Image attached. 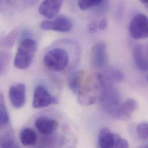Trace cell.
<instances>
[{
    "mask_svg": "<svg viewBox=\"0 0 148 148\" xmlns=\"http://www.w3.org/2000/svg\"><path fill=\"white\" fill-rule=\"evenodd\" d=\"M99 145L103 148H127L128 142L118 134L112 133L107 127L102 128L98 136Z\"/></svg>",
    "mask_w": 148,
    "mask_h": 148,
    "instance_id": "obj_3",
    "label": "cell"
},
{
    "mask_svg": "<svg viewBox=\"0 0 148 148\" xmlns=\"http://www.w3.org/2000/svg\"><path fill=\"white\" fill-rule=\"evenodd\" d=\"M137 133L139 137L144 140H147L148 138V125L147 123H142L138 125Z\"/></svg>",
    "mask_w": 148,
    "mask_h": 148,
    "instance_id": "obj_20",
    "label": "cell"
},
{
    "mask_svg": "<svg viewBox=\"0 0 148 148\" xmlns=\"http://www.w3.org/2000/svg\"><path fill=\"white\" fill-rule=\"evenodd\" d=\"M35 125L41 134L49 136L55 132L58 127V123L57 121L53 119L40 116L36 119Z\"/></svg>",
    "mask_w": 148,
    "mask_h": 148,
    "instance_id": "obj_13",
    "label": "cell"
},
{
    "mask_svg": "<svg viewBox=\"0 0 148 148\" xmlns=\"http://www.w3.org/2000/svg\"><path fill=\"white\" fill-rule=\"evenodd\" d=\"M10 61V55L4 51H0V75L3 74L7 69Z\"/></svg>",
    "mask_w": 148,
    "mask_h": 148,
    "instance_id": "obj_19",
    "label": "cell"
},
{
    "mask_svg": "<svg viewBox=\"0 0 148 148\" xmlns=\"http://www.w3.org/2000/svg\"><path fill=\"white\" fill-rule=\"evenodd\" d=\"M109 78L114 82H121L124 79V75L121 71H114L110 73Z\"/></svg>",
    "mask_w": 148,
    "mask_h": 148,
    "instance_id": "obj_22",
    "label": "cell"
},
{
    "mask_svg": "<svg viewBox=\"0 0 148 148\" xmlns=\"http://www.w3.org/2000/svg\"><path fill=\"white\" fill-rule=\"evenodd\" d=\"M9 96L10 101L14 108H22L25 103V85L18 83L12 85L9 91Z\"/></svg>",
    "mask_w": 148,
    "mask_h": 148,
    "instance_id": "obj_9",
    "label": "cell"
},
{
    "mask_svg": "<svg viewBox=\"0 0 148 148\" xmlns=\"http://www.w3.org/2000/svg\"><path fill=\"white\" fill-rule=\"evenodd\" d=\"M16 37V32H13L12 33L9 34L8 36H6L5 38H2L0 40V45L4 46L9 47L10 46H12L14 42L15 38Z\"/></svg>",
    "mask_w": 148,
    "mask_h": 148,
    "instance_id": "obj_21",
    "label": "cell"
},
{
    "mask_svg": "<svg viewBox=\"0 0 148 148\" xmlns=\"http://www.w3.org/2000/svg\"><path fill=\"white\" fill-rule=\"evenodd\" d=\"M92 61L97 68H103L107 61V46L105 43L99 42L92 49Z\"/></svg>",
    "mask_w": 148,
    "mask_h": 148,
    "instance_id": "obj_12",
    "label": "cell"
},
{
    "mask_svg": "<svg viewBox=\"0 0 148 148\" xmlns=\"http://www.w3.org/2000/svg\"><path fill=\"white\" fill-rule=\"evenodd\" d=\"M64 0H44L39 5V13L45 18L53 19L59 13Z\"/></svg>",
    "mask_w": 148,
    "mask_h": 148,
    "instance_id": "obj_8",
    "label": "cell"
},
{
    "mask_svg": "<svg viewBox=\"0 0 148 148\" xmlns=\"http://www.w3.org/2000/svg\"><path fill=\"white\" fill-rule=\"evenodd\" d=\"M0 147L2 148L16 147L13 133L9 123L0 125Z\"/></svg>",
    "mask_w": 148,
    "mask_h": 148,
    "instance_id": "obj_14",
    "label": "cell"
},
{
    "mask_svg": "<svg viewBox=\"0 0 148 148\" xmlns=\"http://www.w3.org/2000/svg\"><path fill=\"white\" fill-rule=\"evenodd\" d=\"M98 30V23L96 21L92 22L88 26V32L90 34H95Z\"/></svg>",
    "mask_w": 148,
    "mask_h": 148,
    "instance_id": "obj_23",
    "label": "cell"
},
{
    "mask_svg": "<svg viewBox=\"0 0 148 148\" xmlns=\"http://www.w3.org/2000/svg\"><path fill=\"white\" fill-rule=\"evenodd\" d=\"M142 3L144 4H147L148 3V0H140Z\"/></svg>",
    "mask_w": 148,
    "mask_h": 148,
    "instance_id": "obj_25",
    "label": "cell"
},
{
    "mask_svg": "<svg viewBox=\"0 0 148 148\" xmlns=\"http://www.w3.org/2000/svg\"><path fill=\"white\" fill-rule=\"evenodd\" d=\"M108 20L106 18L101 19L99 23H98V29L103 31L106 29L108 26Z\"/></svg>",
    "mask_w": 148,
    "mask_h": 148,
    "instance_id": "obj_24",
    "label": "cell"
},
{
    "mask_svg": "<svg viewBox=\"0 0 148 148\" xmlns=\"http://www.w3.org/2000/svg\"><path fill=\"white\" fill-rule=\"evenodd\" d=\"M38 45L35 40L25 38L23 39L17 49L14 58V66L20 69H25L31 65L36 53Z\"/></svg>",
    "mask_w": 148,
    "mask_h": 148,
    "instance_id": "obj_1",
    "label": "cell"
},
{
    "mask_svg": "<svg viewBox=\"0 0 148 148\" xmlns=\"http://www.w3.org/2000/svg\"><path fill=\"white\" fill-rule=\"evenodd\" d=\"M133 57L137 67L142 72H147L148 70V50L142 44L134 46L133 49Z\"/></svg>",
    "mask_w": 148,
    "mask_h": 148,
    "instance_id": "obj_10",
    "label": "cell"
},
{
    "mask_svg": "<svg viewBox=\"0 0 148 148\" xmlns=\"http://www.w3.org/2000/svg\"><path fill=\"white\" fill-rule=\"evenodd\" d=\"M40 28L59 32H68L73 28V23L68 17L61 16L54 19L46 20L41 22Z\"/></svg>",
    "mask_w": 148,
    "mask_h": 148,
    "instance_id": "obj_6",
    "label": "cell"
},
{
    "mask_svg": "<svg viewBox=\"0 0 148 148\" xmlns=\"http://www.w3.org/2000/svg\"><path fill=\"white\" fill-rule=\"evenodd\" d=\"M104 0H78V6L81 10H86L97 6Z\"/></svg>",
    "mask_w": 148,
    "mask_h": 148,
    "instance_id": "obj_18",
    "label": "cell"
},
{
    "mask_svg": "<svg viewBox=\"0 0 148 148\" xmlns=\"http://www.w3.org/2000/svg\"><path fill=\"white\" fill-rule=\"evenodd\" d=\"M69 63L67 51L61 48H55L48 51L44 57V64L50 70L60 72L65 69Z\"/></svg>",
    "mask_w": 148,
    "mask_h": 148,
    "instance_id": "obj_2",
    "label": "cell"
},
{
    "mask_svg": "<svg viewBox=\"0 0 148 148\" xmlns=\"http://www.w3.org/2000/svg\"><path fill=\"white\" fill-rule=\"evenodd\" d=\"M130 36L134 39H146L148 36V19L147 16L138 13L132 20L130 27Z\"/></svg>",
    "mask_w": 148,
    "mask_h": 148,
    "instance_id": "obj_5",
    "label": "cell"
},
{
    "mask_svg": "<svg viewBox=\"0 0 148 148\" xmlns=\"http://www.w3.org/2000/svg\"><path fill=\"white\" fill-rule=\"evenodd\" d=\"M138 108V104L136 100L133 99H128L121 104L112 116L119 119H128Z\"/></svg>",
    "mask_w": 148,
    "mask_h": 148,
    "instance_id": "obj_11",
    "label": "cell"
},
{
    "mask_svg": "<svg viewBox=\"0 0 148 148\" xmlns=\"http://www.w3.org/2000/svg\"><path fill=\"white\" fill-rule=\"evenodd\" d=\"M57 103V99L50 93L45 87L42 85H39L36 87L32 101L34 108H42Z\"/></svg>",
    "mask_w": 148,
    "mask_h": 148,
    "instance_id": "obj_7",
    "label": "cell"
},
{
    "mask_svg": "<svg viewBox=\"0 0 148 148\" xmlns=\"http://www.w3.org/2000/svg\"><path fill=\"white\" fill-rule=\"evenodd\" d=\"M99 83L97 85L92 84L85 86L82 89H79L78 94V101L83 106H89L93 104L97 98L96 94L99 88H103L105 85L104 78L101 74H98Z\"/></svg>",
    "mask_w": 148,
    "mask_h": 148,
    "instance_id": "obj_4",
    "label": "cell"
},
{
    "mask_svg": "<svg viewBox=\"0 0 148 148\" xmlns=\"http://www.w3.org/2000/svg\"><path fill=\"white\" fill-rule=\"evenodd\" d=\"M9 115L5 106L4 97L0 92V125L9 123Z\"/></svg>",
    "mask_w": 148,
    "mask_h": 148,
    "instance_id": "obj_17",
    "label": "cell"
},
{
    "mask_svg": "<svg viewBox=\"0 0 148 148\" xmlns=\"http://www.w3.org/2000/svg\"><path fill=\"white\" fill-rule=\"evenodd\" d=\"M20 138L21 144L24 146L31 147L36 143L38 136L33 129L27 127L22 130L20 133Z\"/></svg>",
    "mask_w": 148,
    "mask_h": 148,
    "instance_id": "obj_15",
    "label": "cell"
},
{
    "mask_svg": "<svg viewBox=\"0 0 148 148\" xmlns=\"http://www.w3.org/2000/svg\"><path fill=\"white\" fill-rule=\"evenodd\" d=\"M84 76V71H80L74 73L70 78L69 81V86L71 90L75 94L78 93L81 89Z\"/></svg>",
    "mask_w": 148,
    "mask_h": 148,
    "instance_id": "obj_16",
    "label": "cell"
}]
</instances>
